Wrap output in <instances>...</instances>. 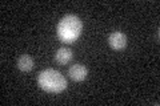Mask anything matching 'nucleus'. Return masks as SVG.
<instances>
[{"label": "nucleus", "instance_id": "20e7f679", "mask_svg": "<svg viewBox=\"0 0 160 106\" xmlns=\"http://www.w3.org/2000/svg\"><path fill=\"white\" fill-rule=\"evenodd\" d=\"M68 74L73 81H83L88 76V69L82 64H75L68 69Z\"/></svg>", "mask_w": 160, "mask_h": 106}, {"label": "nucleus", "instance_id": "423d86ee", "mask_svg": "<svg viewBox=\"0 0 160 106\" xmlns=\"http://www.w3.org/2000/svg\"><path fill=\"white\" fill-rule=\"evenodd\" d=\"M18 68L22 70V72H31L33 69V60L31 56L28 54H23L20 56L18 60Z\"/></svg>", "mask_w": 160, "mask_h": 106}, {"label": "nucleus", "instance_id": "f257e3e1", "mask_svg": "<svg viewBox=\"0 0 160 106\" xmlns=\"http://www.w3.org/2000/svg\"><path fill=\"white\" fill-rule=\"evenodd\" d=\"M38 84L43 90L48 93L58 94L67 89V80L66 77L55 69H44L38 76Z\"/></svg>", "mask_w": 160, "mask_h": 106}, {"label": "nucleus", "instance_id": "7ed1b4c3", "mask_svg": "<svg viewBox=\"0 0 160 106\" xmlns=\"http://www.w3.org/2000/svg\"><path fill=\"white\" fill-rule=\"evenodd\" d=\"M108 44L109 47L115 50H122L127 47V36L123 32H112L108 37Z\"/></svg>", "mask_w": 160, "mask_h": 106}, {"label": "nucleus", "instance_id": "f03ea898", "mask_svg": "<svg viewBox=\"0 0 160 106\" xmlns=\"http://www.w3.org/2000/svg\"><path fill=\"white\" fill-rule=\"evenodd\" d=\"M83 23L76 15H67L58 24V37L63 43H73L80 37Z\"/></svg>", "mask_w": 160, "mask_h": 106}, {"label": "nucleus", "instance_id": "39448f33", "mask_svg": "<svg viewBox=\"0 0 160 106\" xmlns=\"http://www.w3.org/2000/svg\"><path fill=\"white\" fill-rule=\"evenodd\" d=\"M72 57H73L72 50L69 49V48H67V47L59 48V49L56 50V54H55V60H56L59 64H62V65L68 64V62L72 60Z\"/></svg>", "mask_w": 160, "mask_h": 106}]
</instances>
